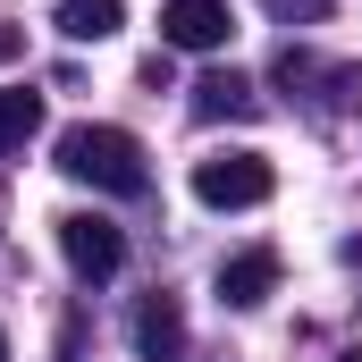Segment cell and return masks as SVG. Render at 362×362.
I'll return each mask as SVG.
<instances>
[{"label": "cell", "mask_w": 362, "mask_h": 362, "mask_svg": "<svg viewBox=\"0 0 362 362\" xmlns=\"http://www.w3.org/2000/svg\"><path fill=\"white\" fill-rule=\"evenodd\" d=\"M59 169H68L76 185H93V194H118V202L152 185V169H144V144H135L127 127H93V118L59 135Z\"/></svg>", "instance_id": "6da1fadb"}, {"label": "cell", "mask_w": 362, "mask_h": 362, "mask_svg": "<svg viewBox=\"0 0 362 362\" xmlns=\"http://www.w3.org/2000/svg\"><path fill=\"white\" fill-rule=\"evenodd\" d=\"M278 169L262 152H202L194 160V202L202 211H253V202H270Z\"/></svg>", "instance_id": "7a4b0ae2"}, {"label": "cell", "mask_w": 362, "mask_h": 362, "mask_svg": "<svg viewBox=\"0 0 362 362\" xmlns=\"http://www.w3.org/2000/svg\"><path fill=\"white\" fill-rule=\"evenodd\" d=\"M59 253H68V270L85 278V286H101V278H118V262H127V236L101 211H68L59 219Z\"/></svg>", "instance_id": "3957f363"}, {"label": "cell", "mask_w": 362, "mask_h": 362, "mask_svg": "<svg viewBox=\"0 0 362 362\" xmlns=\"http://www.w3.org/2000/svg\"><path fill=\"white\" fill-rule=\"evenodd\" d=\"M228 34H236L228 0H169L160 8V42L169 51H228Z\"/></svg>", "instance_id": "277c9868"}, {"label": "cell", "mask_w": 362, "mask_h": 362, "mask_svg": "<svg viewBox=\"0 0 362 362\" xmlns=\"http://www.w3.org/2000/svg\"><path fill=\"white\" fill-rule=\"evenodd\" d=\"M270 295H278V253L270 245L219 262V303H228V312H253V303H270Z\"/></svg>", "instance_id": "5b68a950"}, {"label": "cell", "mask_w": 362, "mask_h": 362, "mask_svg": "<svg viewBox=\"0 0 362 362\" xmlns=\"http://www.w3.org/2000/svg\"><path fill=\"white\" fill-rule=\"evenodd\" d=\"M135 354L144 362H177L185 354V312L169 295H144V303H135Z\"/></svg>", "instance_id": "8992f818"}, {"label": "cell", "mask_w": 362, "mask_h": 362, "mask_svg": "<svg viewBox=\"0 0 362 362\" xmlns=\"http://www.w3.org/2000/svg\"><path fill=\"white\" fill-rule=\"evenodd\" d=\"M51 25H59L68 42H110V34L127 25V0H59Z\"/></svg>", "instance_id": "52a82bcc"}, {"label": "cell", "mask_w": 362, "mask_h": 362, "mask_svg": "<svg viewBox=\"0 0 362 362\" xmlns=\"http://www.w3.org/2000/svg\"><path fill=\"white\" fill-rule=\"evenodd\" d=\"M253 110H262V93L245 85L236 68H219V76L194 85V118H253Z\"/></svg>", "instance_id": "ba28073f"}, {"label": "cell", "mask_w": 362, "mask_h": 362, "mask_svg": "<svg viewBox=\"0 0 362 362\" xmlns=\"http://www.w3.org/2000/svg\"><path fill=\"white\" fill-rule=\"evenodd\" d=\"M34 135H42V93L8 85V93H0V160H8V152H25Z\"/></svg>", "instance_id": "9c48e42d"}, {"label": "cell", "mask_w": 362, "mask_h": 362, "mask_svg": "<svg viewBox=\"0 0 362 362\" xmlns=\"http://www.w3.org/2000/svg\"><path fill=\"white\" fill-rule=\"evenodd\" d=\"M262 8H270V17H320L329 0H262Z\"/></svg>", "instance_id": "30bf717a"}, {"label": "cell", "mask_w": 362, "mask_h": 362, "mask_svg": "<svg viewBox=\"0 0 362 362\" xmlns=\"http://www.w3.org/2000/svg\"><path fill=\"white\" fill-rule=\"evenodd\" d=\"M8 51H17V34H0V59H8Z\"/></svg>", "instance_id": "8fae6325"}, {"label": "cell", "mask_w": 362, "mask_h": 362, "mask_svg": "<svg viewBox=\"0 0 362 362\" xmlns=\"http://www.w3.org/2000/svg\"><path fill=\"white\" fill-rule=\"evenodd\" d=\"M0 362H8V329H0Z\"/></svg>", "instance_id": "7c38bea8"}, {"label": "cell", "mask_w": 362, "mask_h": 362, "mask_svg": "<svg viewBox=\"0 0 362 362\" xmlns=\"http://www.w3.org/2000/svg\"><path fill=\"white\" fill-rule=\"evenodd\" d=\"M337 362H362V346H354V354H337Z\"/></svg>", "instance_id": "4fadbf2b"}]
</instances>
